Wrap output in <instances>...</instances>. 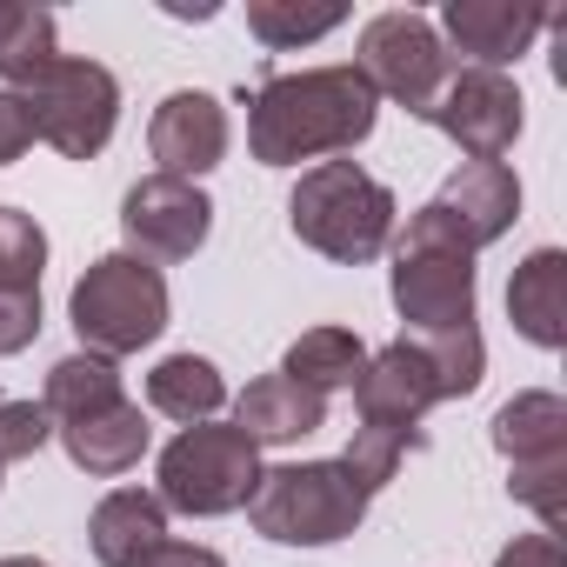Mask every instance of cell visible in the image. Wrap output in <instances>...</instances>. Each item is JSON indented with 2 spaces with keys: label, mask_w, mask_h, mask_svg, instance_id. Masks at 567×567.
I'll list each match as a JSON object with an SVG mask.
<instances>
[{
  "label": "cell",
  "mask_w": 567,
  "mask_h": 567,
  "mask_svg": "<svg viewBox=\"0 0 567 567\" xmlns=\"http://www.w3.org/2000/svg\"><path fill=\"white\" fill-rule=\"evenodd\" d=\"M374 87L361 68H308V74H274L254 94L247 147L260 167H295L321 154H348L374 134Z\"/></svg>",
  "instance_id": "obj_1"
},
{
  "label": "cell",
  "mask_w": 567,
  "mask_h": 567,
  "mask_svg": "<svg viewBox=\"0 0 567 567\" xmlns=\"http://www.w3.org/2000/svg\"><path fill=\"white\" fill-rule=\"evenodd\" d=\"M288 227L301 247H315L341 267H361V260L388 254V240H394V194L354 161H321L301 174V187L288 200Z\"/></svg>",
  "instance_id": "obj_2"
},
{
  "label": "cell",
  "mask_w": 567,
  "mask_h": 567,
  "mask_svg": "<svg viewBox=\"0 0 567 567\" xmlns=\"http://www.w3.org/2000/svg\"><path fill=\"white\" fill-rule=\"evenodd\" d=\"M247 520L280 547H334L368 520V494L348 481L341 461H288V467H260L247 494Z\"/></svg>",
  "instance_id": "obj_3"
},
{
  "label": "cell",
  "mask_w": 567,
  "mask_h": 567,
  "mask_svg": "<svg viewBox=\"0 0 567 567\" xmlns=\"http://www.w3.org/2000/svg\"><path fill=\"white\" fill-rule=\"evenodd\" d=\"M161 328H167V280H161L154 260L101 254L74 280V334H81L87 354H101V361L141 354Z\"/></svg>",
  "instance_id": "obj_4"
},
{
  "label": "cell",
  "mask_w": 567,
  "mask_h": 567,
  "mask_svg": "<svg viewBox=\"0 0 567 567\" xmlns=\"http://www.w3.org/2000/svg\"><path fill=\"white\" fill-rule=\"evenodd\" d=\"M254 481H260V447L240 427L194 421L161 454V507H174V514H200V520L234 514V507H247Z\"/></svg>",
  "instance_id": "obj_5"
},
{
  "label": "cell",
  "mask_w": 567,
  "mask_h": 567,
  "mask_svg": "<svg viewBox=\"0 0 567 567\" xmlns=\"http://www.w3.org/2000/svg\"><path fill=\"white\" fill-rule=\"evenodd\" d=\"M34 114V141L61 147L68 161H94L114 141L121 121V81L101 61H68L54 54V68H41L28 87H14Z\"/></svg>",
  "instance_id": "obj_6"
},
{
  "label": "cell",
  "mask_w": 567,
  "mask_h": 567,
  "mask_svg": "<svg viewBox=\"0 0 567 567\" xmlns=\"http://www.w3.org/2000/svg\"><path fill=\"white\" fill-rule=\"evenodd\" d=\"M514 214H520L514 167L507 161H467V167L447 174V187L421 214H408L401 247H447V254H467L474 260L481 247H494L514 227Z\"/></svg>",
  "instance_id": "obj_7"
},
{
  "label": "cell",
  "mask_w": 567,
  "mask_h": 567,
  "mask_svg": "<svg viewBox=\"0 0 567 567\" xmlns=\"http://www.w3.org/2000/svg\"><path fill=\"white\" fill-rule=\"evenodd\" d=\"M361 81L374 87V101L388 94V101H401L408 114H427L434 107V94L447 87V48H441V34H434V21H421V14H408V8H394V14H374L368 28H361Z\"/></svg>",
  "instance_id": "obj_8"
},
{
  "label": "cell",
  "mask_w": 567,
  "mask_h": 567,
  "mask_svg": "<svg viewBox=\"0 0 567 567\" xmlns=\"http://www.w3.org/2000/svg\"><path fill=\"white\" fill-rule=\"evenodd\" d=\"M427 121L467 154V161H501L520 134V87L494 68H461L447 74V87L434 94Z\"/></svg>",
  "instance_id": "obj_9"
},
{
  "label": "cell",
  "mask_w": 567,
  "mask_h": 567,
  "mask_svg": "<svg viewBox=\"0 0 567 567\" xmlns=\"http://www.w3.org/2000/svg\"><path fill=\"white\" fill-rule=\"evenodd\" d=\"M394 308L408 334L474 328V260L447 247H394Z\"/></svg>",
  "instance_id": "obj_10"
},
{
  "label": "cell",
  "mask_w": 567,
  "mask_h": 567,
  "mask_svg": "<svg viewBox=\"0 0 567 567\" xmlns=\"http://www.w3.org/2000/svg\"><path fill=\"white\" fill-rule=\"evenodd\" d=\"M207 227H214V200L194 181L147 174L121 200V234L141 247V260H187L207 240Z\"/></svg>",
  "instance_id": "obj_11"
},
{
  "label": "cell",
  "mask_w": 567,
  "mask_h": 567,
  "mask_svg": "<svg viewBox=\"0 0 567 567\" xmlns=\"http://www.w3.org/2000/svg\"><path fill=\"white\" fill-rule=\"evenodd\" d=\"M354 401H361V427H381V434H401V441H421V414L441 408V374L434 361L401 334L394 348L368 354L361 381H354Z\"/></svg>",
  "instance_id": "obj_12"
},
{
  "label": "cell",
  "mask_w": 567,
  "mask_h": 567,
  "mask_svg": "<svg viewBox=\"0 0 567 567\" xmlns=\"http://www.w3.org/2000/svg\"><path fill=\"white\" fill-rule=\"evenodd\" d=\"M147 147H154V161H161L167 181H200L227 154V107L214 94H200V87H181V94H167L154 107Z\"/></svg>",
  "instance_id": "obj_13"
},
{
  "label": "cell",
  "mask_w": 567,
  "mask_h": 567,
  "mask_svg": "<svg viewBox=\"0 0 567 567\" xmlns=\"http://www.w3.org/2000/svg\"><path fill=\"white\" fill-rule=\"evenodd\" d=\"M447 41L474 61V68H507L534 48V34L547 28V8L534 0H447Z\"/></svg>",
  "instance_id": "obj_14"
},
{
  "label": "cell",
  "mask_w": 567,
  "mask_h": 567,
  "mask_svg": "<svg viewBox=\"0 0 567 567\" xmlns=\"http://www.w3.org/2000/svg\"><path fill=\"white\" fill-rule=\"evenodd\" d=\"M54 434H61L68 461H74L81 474H101V481L127 474V467L147 454V441H154V427H147V414H141L134 401H114V408H101V414L61 421Z\"/></svg>",
  "instance_id": "obj_15"
},
{
  "label": "cell",
  "mask_w": 567,
  "mask_h": 567,
  "mask_svg": "<svg viewBox=\"0 0 567 567\" xmlns=\"http://www.w3.org/2000/svg\"><path fill=\"white\" fill-rule=\"evenodd\" d=\"M161 540H167V507L161 494H141V487H114L87 520V547L101 567H147Z\"/></svg>",
  "instance_id": "obj_16"
},
{
  "label": "cell",
  "mask_w": 567,
  "mask_h": 567,
  "mask_svg": "<svg viewBox=\"0 0 567 567\" xmlns=\"http://www.w3.org/2000/svg\"><path fill=\"white\" fill-rule=\"evenodd\" d=\"M321 421H328V401H321L315 388L288 381V374H260V381L240 394V408H234V427H240L254 447L301 441V434H315Z\"/></svg>",
  "instance_id": "obj_17"
},
{
  "label": "cell",
  "mask_w": 567,
  "mask_h": 567,
  "mask_svg": "<svg viewBox=\"0 0 567 567\" xmlns=\"http://www.w3.org/2000/svg\"><path fill=\"white\" fill-rule=\"evenodd\" d=\"M507 315L534 348H560L567 341V254L540 247L514 267L507 280Z\"/></svg>",
  "instance_id": "obj_18"
},
{
  "label": "cell",
  "mask_w": 567,
  "mask_h": 567,
  "mask_svg": "<svg viewBox=\"0 0 567 567\" xmlns=\"http://www.w3.org/2000/svg\"><path fill=\"white\" fill-rule=\"evenodd\" d=\"M494 447L520 461H560L567 454V401L560 394H514L494 414Z\"/></svg>",
  "instance_id": "obj_19"
},
{
  "label": "cell",
  "mask_w": 567,
  "mask_h": 567,
  "mask_svg": "<svg viewBox=\"0 0 567 567\" xmlns=\"http://www.w3.org/2000/svg\"><path fill=\"white\" fill-rule=\"evenodd\" d=\"M220 401H227V381H220V368L200 361V354H167V361L147 374V408L167 414V421H187V427H194V421H214Z\"/></svg>",
  "instance_id": "obj_20"
},
{
  "label": "cell",
  "mask_w": 567,
  "mask_h": 567,
  "mask_svg": "<svg viewBox=\"0 0 567 567\" xmlns=\"http://www.w3.org/2000/svg\"><path fill=\"white\" fill-rule=\"evenodd\" d=\"M361 368H368V348H361V334H348V328H308V334L288 348V361H280V374L301 381V388H315L321 401H328L334 388H354Z\"/></svg>",
  "instance_id": "obj_21"
},
{
  "label": "cell",
  "mask_w": 567,
  "mask_h": 567,
  "mask_svg": "<svg viewBox=\"0 0 567 567\" xmlns=\"http://www.w3.org/2000/svg\"><path fill=\"white\" fill-rule=\"evenodd\" d=\"M114 401H127V394H121V368L101 361V354H68V361H54L48 394H41V408H48L54 421H81V414L114 408Z\"/></svg>",
  "instance_id": "obj_22"
},
{
  "label": "cell",
  "mask_w": 567,
  "mask_h": 567,
  "mask_svg": "<svg viewBox=\"0 0 567 567\" xmlns=\"http://www.w3.org/2000/svg\"><path fill=\"white\" fill-rule=\"evenodd\" d=\"M41 68H54V14L0 0V81H8V94L28 87Z\"/></svg>",
  "instance_id": "obj_23"
},
{
  "label": "cell",
  "mask_w": 567,
  "mask_h": 567,
  "mask_svg": "<svg viewBox=\"0 0 567 567\" xmlns=\"http://www.w3.org/2000/svg\"><path fill=\"white\" fill-rule=\"evenodd\" d=\"M348 21V8H301V0H247V28L260 48H308L321 34H334Z\"/></svg>",
  "instance_id": "obj_24"
},
{
  "label": "cell",
  "mask_w": 567,
  "mask_h": 567,
  "mask_svg": "<svg viewBox=\"0 0 567 567\" xmlns=\"http://www.w3.org/2000/svg\"><path fill=\"white\" fill-rule=\"evenodd\" d=\"M41 267H48L41 220L21 207H0V295H41Z\"/></svg>",
  "instance_id": "obj_25"
},
{
  "label": "cell",
  "mask_w": 567,
  "mask_h": 567,
  "mask_svg": "<svg viewBox=\"0 0 567 567\" xmlns=\"http://www.w3.org/2000/svg\"><path fill=\"white\" fill-rule=\"evenodd\" d=\"M408 447L414 441H401V434H381V427H354V441H348V454H341V467H348V481L374 501L394 474H401V461H408Z\"/></svg>",
  "instance_id": "obj_26"
},
{
  "label": "cell",
  "mask_w": 567,
  "mask_h": 567,
  "mask_svg": "<svg viewBox=\"0 0 567 567\" xmlns=\"http://www.w3.org/2000/svg\"><path fill=\"white\" fill-rule=\"evenodd\" d=\"M507 494L527 501L547 534H560V514H567V454L560 461H520L514 481H507Z\"/></svg>",
  "instance_id": "obj_27"
},
{
  "label": "cell",
  "mask_w": 567,
  "mask_h": 567,
  "mask_svg": "<svg viewBox=\"0 0 567 567\" xmlns=\"http://www.w3.org/2000/svg\"><path fill=\"white\" fill-rule=\"evenodd\" d=\"M48 434H54V414H48L41 401H0V467L41 454Z\"/></svg>",
  "instance_id": "obj_28"
},
{
  "label": "cell",
  "mask_w": 567,
  "mask_h": 567,
  "mask_svg": "<svg viewBox=\"0 0 567 567\" xmlns=\"http://www.w3.org/2000/svg\"><path fill=\"white\" fill-rule=\"evenodd\" d=\"M41 334V295H0V354H21Z\"/></svg>",
  "instance_id": "obj_29"
},
{
  "label": "cell",
  "mask_w": 567,
  "mask_h": 567,
  "mask_svg": "<svg viewBox=\"0 0 567 567\" xmlns=\"http://www.w3.org/2000/svg\"><path fill=\"white\" fill-rule=\"evenodd\" d=\"M28 147H34V114H28V101H21V94H0V167L21 161Z\"/></svg>",
  "instance_id": "obj_30"
},
{
  "label": "cell",
  "mask_w": 567,
  "mask_h": 567,
  "mask_svg": "<svg viewBox=\"0 0 567 567\" xmlns=\"http://www.w3.org/2000/svg\"><path fill=\"white\" fill-rule=\"evenodd\" d=\"M494 567H567V560H560V540L554 534H514Z\"/></svg>",
  "instance_id": "obj_31"
},
{
  "label": "cell",
  "mask_w": 567,
  "mask_h": 567,
  "mask_svg": "<svg viewBox=\"0 0 567 567\" xmlns=\"http://www.w3.org/2000/svg\"><path fill=\"white\" fill-rule=\"evenodd\" d=\"M147 567H227L214 547H194V540H161L154 554H147Z\"/></svg>",
  "instance_id": "obj_32"
},
{
  "label": "cell",
  "mask_w": 567,
  "mask_h": 567,
  "mask_svg": "<svg viewBox=\"0 0 567 567\" xmlns=\"http://www.w3.org/2000/svg\"><path fill=\"white\" fill-rule=\"evenodd\" d=\"M0 567H48V560H34V554H8Z\"/></svg>",
  "instance_id": "obj_33"
}]
</instances>
